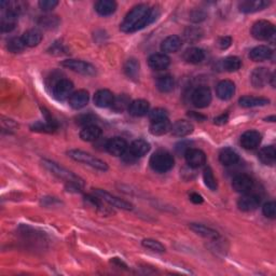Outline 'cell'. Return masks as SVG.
Segmentation results:
<instances>
[{"label": "cell", "instance_id": "cell-45", "mask_svg": "<svg viewBox=\"0 0 276 276\" xmlns=\"http://www.w3.org/2000/svg\"><path fill=\"white\" fill-rule=\"evenodd\" d=\"M141 244H142V246L152 250V252H156V253H164L165 252L164 245H162L159 241H156V239L147 238V239H144Z\"/></svg>", "mask_w": 276, "mask_h": 276}, {"label": "cell", "instance_id": "cell-36", "mask_svg": "<svg viewBox=\"0 0 276 276\" xmlns=\"http://www.w3.org/2000/svg\"><path fill=\"white\" fill-rule=\"evenodd\" d=\"M139 62L136 59H129L124 64V73L131 79H137L139 76Z\"/></svg>", "mask_w": 276, "mask_h": 276}, {"label": "cell", "instance_id": "cell-32", "mask_svg": "<svg viewBox=\"0 0 276 276\" xmlns=\"http://www.w3.org/2000/svg\"><path fill=\"white\" fill-rule=\"evenodd\" d=\"M219 161L224 166H232L239 161V156L237 151H234L231 148H226V149H222L219 153Z\"/></svg>", "mask_w": 276, "mask_h": 276}, {"label": "cell", "instance_id": "cell-10", "mask_svg": "<svg viewBox=\"0 0 276 276\" xmlns=\"http://www.w3.org/2000/svg\"><path fill=\"white\" fill-rule=\"evenodd\" d=\"M271 76L272 74L270 73V70L265 67H259L254 69V71L250 75V82H252L253 86L256 89H261L264 88L270 82Z\"/></svg>", "mask_w": 276, "mask_h": 276}, {"label": "cell", "instance_id": "cell-43", "mask_svg": "<svg viewBox=\"0 0 276 276\" xmlns=\"http://www.w3.org/2000/svg\"><path fill=\"white\" fill-rule=\"evenodd\" d=\"M7 48L10 51V52L12 53H20L22 52V51L26 48V45H25L23 39L22 38H18V37H14L11 38L8 41L7 44Z\"/></svg>", "mask_w": 276, "mask_h": 276}, {"label": "cell", "instance_id": "cell-25", "mask_svg": "<svg viewBox=\"0 0 276 276\" xmlns=\"http://www.w3.org/2000/svg\"><path fill=\"white\" fill-rule=\"evenodd\" d=\"M182 40L176 35L168 36L161 43V50L164 53H175L181 48Z\"/></svg>", "mask_w": 276, "mask_h": 276}, {"label": "cell", "instance_id": "cell-19", "mask_svg": "<svg viewBox=\"0 0 276 276\" xmlns=\"http://www.w3.org/2000/svg\"><path fill=\"white\" fill-rule=\"evenodd\" d=\"M171 64V59L164 53H156L152 54L148 59V65L153 70H164Z\"/></svg>", "mask_w": 276, "mask_h": 276}, {"label": "cell", "instance_id": "cell-9", "mask_svg": "<svg viewBox=\"0 0 276 276\" xmlns=\"http://www.w3.org/2000/svg\"><path fill=\"white\" fill-rule=\"evenodd\" d=\"M74 91V83L68 79H59L53 85V95L58 100H65Z\"/></svg>", "mask_w": 276, "mask_h": 276}, {"label": "cell", "instance_id": "cell-39", "mask_svg": "<svg viewBox=\"0 0 276 276\" xmlns=\"http://www.w3.org/2000/svg\"><path fill=\"white\" fill-rule=\"evenodd\" d=\"M132 103L130 97L126 94H121L119 96L115 97L114 103L111 105V109L116 112H122L125 109H129L130 104Z\"/></svg>", "mask_w": 276, "mask_h": 276}, {"label": "cell", "instance_id": "cell-38", "mask_svg": "<svg viewBox=\"0 0 276 276\" xmlns=\"http://www.w3.org/2000/svg\"><path fill=\"white\" fill-rule=\"evenodd\" d=\"M17 19L18 17H15L14 14L11 12L6 11L2 15L1 19V32L2 33H10L15 28V25H17Z\"/></svg>", "mask_w": 276, "mask_h": 276}, {"label": "cell", "instance_id": "cell-54", "mask_svg": "<svg viewBox=\"0 0 276 276\" xmlns=\"http://www.w3.org/2000/svg\"><path fill=\"white\" fill-rule=\"evenodd\" d=\"M190 200L194 203V204H202L203 203V197L202 196H200L198 193L193 192L190 194Z\"/></svg>", "mask_w": 276, "mask_h": 276}, {"label": "cell", "instance_id": "cell-46", "mask_svg": "<svg viewBox=\"0 0 276 276\" xmlns=\"http://www.w3.org/2000/svg\"><path fill=\"white\" fill-rule=\"evenodd\" d=\"M85 203L86 204H89V205H91L92 207H94L95 209H97V211H99L101 213H106V207L104 206V204H103V200L101 198H99V197H94V196H86L85 197Z\"/></svg>", "mask_w": 276, "mask_h": 276}, {"label": "cell", "instance_id": "cell-37", "mask_svg": "<svg viewBox=\"0 0 276 276\" xmlns=\"http://www.w3.org/2000/svg\"><path fill=\"white\" fill-rule=\"evenodd\" d=\"M157 88L162 93H170L174 90V86H175V81L174 78L171 76H162L159 79L157 80Z\"/></svg>", "mask_w": 276, "mask_h": 276}, {"label": "cell", "instance_id": "cell-48", "mask_svg": "<svg viewBox=\"0 0 276 276\" xmlns=\"http://www.w3.org/2000/svg\"><path fill=\"white\" fill-rule=\"evenodd\" d=\"M166 118H167V111L163 108H156L149 114V119L151 122L166 119Z\"/></svg>", "mask_w": 276, "mask_h": 276}, {"label": "cell", "instance_id": "cell-40", "mask_svg": "<svg viewBox=\"0 0 276 276\" xmlns=\"http://www.w3.org/2000/svg\"><path fill=\"white\" fill-rule=\"evenodd\" d=\"M203 179H204V182H205V186L209 189V190H212V191L217 190V188H218L217 179L215 178L213 170L211 167H206L205 170H204Z\"/></svg>", "mask_w": 276, "mask_h": 276}, {"label": "cell", "instance_id": "cell-7", "mask_svg": "<svg viewBox=\"0 0 276 276\" xmlns=\"http://www.w3.org/2000/svg\"><path fill=\"white\" fill-rule=\"evenodd\" d=\"M94 194L96 197L101 198V200L106 202L107 204H109L110 206H114V207L120 208V209H124V211H131V209H133V205L131 203L122 200V198H119L115 196H112V194L108 193L107 191L101 190V189H95Z\"/></svg>", "mask_w": 276, "mask_h": 276}, {"label": "cell", "instance_id": "cell-50", "mask_svg": "<svg viewBox=\"0 0 276 276\" xmlns=\"http://www.w3.org/2000/svg\"><path fill=\"white\" fill-rule=\"evenodd\" d=\"M217 44L221 50H227L228 48L231 47L232 38L229 37V36H224V37H221V38L218 39Z\"/></svg>", "mask_w": 276, "mask_h": 276}, {"label": "cell", "instance_id": "cell-14", "mask_svg": "<svg viewBox=\"0 0 276 276\" xmlns=\"http://www.w3.org/2000/svg\"><path fill=\"white\" fill-rule=\"evenodd\" d=\"M127 142L121 137H114L107 141L106 149L110 155L115 157H122L127 150Z\"/></svg>", "mask_w": 276, "mask_h": 276}, {"label": "cell", "instance_id": "cell-44", "mask_svg": "<svg viewBox=\"0 0 276 276\" xmlns=\"http://www.w3.org/2000/svg\"><path fill=\"white\" fill-rule=\"evenodd\" d=\"M59 24V20L58 17H52V15H47V17H41L39 19V25L43 28L52 29L58 27Z\"/></svg>", "mask_w": 276, "mask_h": 276}, {"label": "cell", "instance_id": "cell-5", "mask_svg": "<svg viewBox=\"0 0 276 276\" xmlns=\"http://www.w3.org/2000/svg\"><path fill=\"white\" fill-rule=\"evenodd\" d=\"M252 35L255 39L260 40V41H267L274 37L275 27L271 22L260 20L253 25Z\"/></svg>", "mask_w": 276, "mask_h": 276}, {"label": "cell", "instance_id": "cell-2", "mask_svg": "<svg viewBox=\"0 0 276 276\" xmlns=\"http://www.w3.org/2000/svg\"><path fill=\"white\" fill-rule=\"evenodd\" d=\"M42 164L45 168H48L53 175L67 182V185H76L81 188L83 187V180L81 179L79 176H77L76 174L70 172L67 168L60 166L58 163L51 160H42Z\"/></svg>", "mask_w": 276, "mask_h": 276}, {"label": "cell", "instance_id": "cell-34", "mask_svg": "<svg viewBox=\"0 0 276 276\" xmlns=\"http://www.w3.org/2000/svg\"><path fill=\"white\" fill-rule=\"evenodd\" d=\"M171 126H172L171 122L168 120V118H166V119L151 122L149 131L152 135L161 136L166 134L168 131H171Z\"/></svg>", "mask_w": 276, "mask_h": 276}, {"label": "cell", "instance_id": "cell-12", "mask_svg": "<svg viewBox=\"0 0 276 276\" xmlns=\"http://www.w3.org/2000/svg\"><path fill=\"white\" fill-rule=\"evenodd\" d=\"M185 158L188 165L192 168H200L206 163L205 152L197 148H190L185 153Z\"/></svg>", "mask_w": 276, "mask_h": 276}, {"label": "cell", "instance_id": "cell-26", "mask_svg": "<svg viewBox=\"0 0 276 276\" xmlns=\"http://www.w3.org/2000/svg\"><path fill=\"white\" fill-rule=\"evenodd\" d=\"M150 104L145 99H136L133 100L129 107L130 115L133 117H144L149 112Z\"/></svg>", "mask_w": 276, "mask_h": 276}, {"label": "cell", "instance_id": "cell-8", "mask_svg": "<svg viewBox=\"0 0 276 276\" xmlns=\"http://www.w3.org/2000/svg\"><path fill=\"white\" fill-rule=\"evenodd\" d=\"M192 104L197 108H206L212 103V92L207 86H200L191 95Z\"/></svg>", "mask_w": 276, "mask_h": 276}, {"label": "cell", "instance_id": "cell-22", "mask_svg": "<svg viewBox=\"0 0 276 276\" xmlns=\"http://www.w3.org/2000/svg\"><path fill=\"white\" fill-rule=\"evenodd\" d=\"M114 100H115V96L114 94H112V92H110L109 90L97 91L93 99L95 106L99 107V108H107V107H111Z\"/></svg>", "mask_w": 276, "mask_h": 276}, {"label": "cell", "instance_id": "cell-3", "mask_svg": "<svg viewBox=\"0 0 276 276\" xmlns=\"http://www.w3.org/2000/svg\"><path fill=\"white\" fill-rule=\"evenodd\" d=\"M67 155L70 159L75 160L76 162L83 163V164L94 168V170L101 171V172H106L107 170H108V165L106 164V162H104L100 159H97V158L93 157L92 155H90V153L85 152V151L74 149V150H69L67 152Z\"/></svg>", "mask_w": 276, "mask_h": 276}, {"label": "cell", "instance_id": "cell-33", "mask_svg": "<svg viewBox=\"0 0 276 276\" xmlns=\"http://www.w3.org/2000/svg\"><path fill=\"white\" fill-rule=\"evenodd\" d=\"M95 10L101 17H109L117 10V2L112 0H99L95 3Z\"/></svg>", "mask_w": 276, "mask_h": 276}, {"label": "cell", "instance_id": "cell-42", "mask_svg": "<svg viewBox=\"0 0 276 276\" xmlns=\"http://www.w3.org/2000/svg\"><path fill=\"white\" fill-rule=\"evenodd\" d=\"M27 10V3L24 1H8V6H7V11L11 12L12 14H14L15 17H19L20 14H22L24 11Z\"/></svg>", "mask_w": 276, "mask_h": 276}, {"label": "cell", "instance_id": "cell-23", "mask_svg": "<svg viewBox=\"0 0 276 276\" xmlns=\"http://www.w3.org/2000/svg\"><path fill=\"white\" fill-rule=\"evenodd\" d=\"M150 144L145 139H136L131 144L129 151L131 155L137 160L138 158H142L150 151Z\"/></svg>", "mask_w": 276, "mask_h": 276}, {"label": "cell", "instance_id": "cell-6", "mask_svg": "<svg viewBox=\"0 0 276 276\" xmlns=\"http://www.w3.org/2000/svg\"><path fill=\"white\" fill-rule=\"evenodd\" d=\"M62 66L68 68L75 73L81 74L83 76H95L96 68L90 63H86L84 60L79 59H66L62 63Z\"/></svg>", "mask_w": 276, "mask_h": 276}, {"label": "cell", "instance_id": "cell-4", "mask_svg": "<svg viewBox=\"0 0 276 276\" xmlns=\"http://www.w3.org/2000/svg\"><path fill=\"white\" fill-rule=\"evenodd\" d=\"M149 164L152 170L157 173H166L174 167L175 161L170 152L159 150L151 156Z\"/></svg>", "mask_w": 276, "mask_h": 276}, {"label": "cell", "instance_id": "cell-21", "mask_svg": "<svg viewBox=\"0 0 276 276\" xmlns=\"http://www.w3.org/2000/svg\"><path fill=\"white\" fill-rule=\"evenodd\" d=\"M193 130V124L186 120H178L171 126L172 135L176 137H186L190 135Z\"/></svg>", "mask_w": 276, "mask_h": 276}, {"label": "cell", "instance_id": "cell-27", "mask_svg": "<svg viewBox=\"0 0 276 276\" xmlns=\"http://www.w3.org/2000/svg\"><path fill=\"white\" fill-rule=\"evenodd\" d=\"M205 59V52L200 48H189L183 53V59L189 64H200Z\"/></svg>", "mask_w": 276, "mask_h": 276}, {"label": "cell", "instance_id": "cell-30", "mask_svg": "<svg viewBox=\"0 0 276 276\" xmlns=\"http://www.w3.org/2000/svg\"><path fill=\"white\" fill-rule=\"evenodd\" d=\"M239 105L244 108H254V107H262L270 104V100L264 97L256 96H243L238 100Z\"/></svg>", "mask_w": 276, "mask_h": 276}, {"label": "cell", "instance_id": "cell-52", "mask_svg": "<svg viewBox=\"0 0 276 276\" xmlns=\"http://www.w3.org/2000/svg\"><path fill=\"white\" fill-rule=\"evenodd\" d=\"M190 19H191V21L193 22H201L203 21L204 19H205V13H203L202 11H193L191 14H190Z\"/></svg>", "mask_w": 276, "mask_h": 276}, {"label": "cell", "instance_id": "cell-53", "mask_svg": "<svg viewBox=\"0 0 276 276\" xmlns=\"http://www.w3.org/2000/svg\"><path fill=\"white\" fill-rule=\"evenodd\" d=\"M229 120V115L226 114V115H221V116H219L217 118H215V124H218V125H222L224 123H227Z\"/></svg>", "mask_w": 276, "mask_h": 276}, {"label": "cell", "instance_id": "cell-1", "mask_svg": "<svg viewBox=\"0 0 276 276\" xmlns=\"http://www.w3.org/2000/svg\"><path fill=\"white\" fill-rule=\"evenodd\" d=\"M159 15L160 11L157 7L150 8L148 4H138L126 14L120 25V29L121 32L127 34L135 33L152 24L159 18Z\"/></svg>", "mask_w": 276, "mask_h": 276}, {"label": "cell", "instance_id": "cell-35", "mask_svg": "<svg viewBox=\"0 0 276 276\" xmlns=\"http://www.w3.org/2000/svg\"><path fill=\"white\" fill-rule=\"evenodd\" d=\"M259 160L265 165H273L276 160V149L274 146H267L260 149L258 153Z\"/></svg>", "mask_w": 276, "mask_h": 276}, {"label": "cell", "instance_id": "cell-17", "mask_svg": "<svg viewBox=\"0 0 276 276\" xmlns=\"http://www.w3.org/2000/svg\"><path fill=\"white\" fill-rule=\"evenodd\" d=\"M89 100H90L89 92L85 90H79L70 95L68 103L71 108L79 110L84 108V107L88 105Z\"/></svg>", "mask_w": 276, "mask_h": 276}, {"label": "cell", "instance_id": "cell-20", "mask_svg": "<svg viewBox=\"0 0 276 276\" xmlns=\"http://www.w3.org/2000/svg\"><path fill=\"white\" fill-rule=\"evenodd\" d=\"M235 93V84L231 80H222L217 84L216 94L222 100H229L232 99Z\"/></svg>", "mask_w": 276, "mask_h": 276}, {"label": "cell", "instance_id": "cell-18", "mask_svg": "<svg viewBox=\"0 0 276 276\" xmlns=\"http://www.w3.org/2000/svg\"><path fill=\"white\" fill-rule=\"evenodd\" d=\"M242 67V60L237 56H229L223 59H220L216 65L217 70L228 71V73H233L237 71Z\"/></svg>", "mask_w": 276, "mask_h": 276}, {"label": "cell", "instance_id": "cell-47", "mask_svg": "<svg viewBox=\"0 0 276 276\" xmlns=\"http://www.w3.org/2000/svg\"><path fill=\"white\" fill-rule=\"evenodd\" d=\"M262 212H263V215L265 217L274 219L275 216H276V204H275V202L271 201V202L265 203L263 207H262Z\"/></svg>", "mask_w": 276, "mask_h": 276}, {"label": "cell", "instance_id": "cell-56", "mask_svg": "<svg viewBox=\"0 0 276 276\" xmlns=\"http://www.w3.org/2000/svg\"><path fill=\"white\" fill-rule=\"evenodd\" d=\"M267 120H268V121H270V122H275V117H274V116H272V117H269Z\"/></svg>", "mask_w": 276, "mask_h": 276}, {"label": "cell", "instance_id": "cell-31", "mask_svg": "<svg viewBox=\"0 0 276 276\" xmlns=\"http://www.w3.org/2000/svg\"><path fill=\"white\" fill-rule=\"evenodd\" d=\"M101 135V129L99 126L90 124L84 126L80 132V138L83 141H95Z\"/></svg>", "mask_w": 276, "mask_h": 276}, {"label": "cell", "instance_id": "cell-15", "mask_svg": "<svg viewBox=\"0 0 276 276\" xmlns=\"http://www.w3.org/2000/svg\"><path fill=\"white\" fill-rule=\"evenodd\" d=\"M260 203H261V200L257 194H252L249 192L239 198L237 206L243 212H253L259 207Z\"/></svg>", "mask_w": 276, "mask_h": 276}, {"label": "cell", "instance_id": "cell-13", "mask_svg": "<svg viewBox=\"0 0 276 276\" xmlns=\"http://www.w3.org/2000/svg\"><path fill=\"white\" fill-rule=\"evenodd\" d=\"M262 136L257 131H247L241 136V146L246 150H254L256 148L259 147L260 142H261Z\"/></svg>", "mask_w": 276, "mask_h": 276}, {"label": "cell", "instance_id": "cell-29", "mask_svg": "<svg viewBox=\"0 0 276 276\" xmlns=\"http://www.w3.org/2000/svg\"><path fill=\"white\" fill-rule=\"evenodd\" d=\"M190 229L194 233H197L200 237H203L208 239H217L219 238V233L209 227L204 226V224L201 223H190Z\"/></svg>", "mask_w": 276, "mask_h": 276}, {"label": "cell", "instance_id": "cell-11", "mask_svg": "<svg viewBox=\"0 0 276 276\" xmlns=\"http://www.w3.org/2000/svg\"><path fill=\"white\" fill-rule=\"evenodd\" d=\"M232 187L237 192L246 194L253 190L254 180L252 177L246 175V174H239V175L233 178Z\"/></svg>", "mask_w": 276, "mask_h": 276}, {"label": "cell", "instance_id": "cell-41", "mask_svg": "<svg viewBox=\"0 0 276 276\" xmlns=\"http://www.w3.org/2000/svg\"><path fill=\"white\" fill-rule=\"evenodd\" d=\"M202 36H203L202 29L198 27H188L185 30V33H183V37H185L186 41L190 43L198 41V40L202 38Z\"/></svg>", "mask_w": 276, "mask_h": 276}, {"label": "cell", "instance_id": "cell-49", "mask_svg": "<svg viewBox=\"0 0 276 276\" xmlns=\"http://www.w3.org/2000/svg\"><path fill=\"white\" fill-rule=\"evenodd\" d=\"M59 4V1L56 0H41L39 1V7L42 11H51Z\"/></svg>", "mask_w": 276, "mask_h": 276}, {"label": "cell", "instance_id": "cell-24", "mask_svg": "<svg viewBox=\"0 0 276 276\" xmlns=\"http://www.w3.org/2000/svg\"><path fill=\"white\" fill-rule=\"evenodd\" d=\"M273 55V51L268 45H258V47L254 48L249 53V59L254 60V62H263V60H268Z\"/></svg>", "mask_w": 276, "mask_h": 276}, {"label": "cell", "instance_id": "cell-55", "mask_svg": "<svg viewBox=\"0 0 276 276\" xmlns=\"http://www.w3.org/2000/svg\"><path fill=\"white\" fill-rule=\"evenodd\" d=\"M188 116H189V117H190V118H193V119L198 120V121H204V120H205V119H206V117H205V116L200 115V114H197V112H194V111L189 112Z\"/></svg>", "mask_w": 276, "mask_h": 276}, {"label": "cell", "instance_id": "cell-28", "mask_svg": "<svg viewBox=\"0 0 276 276\" xmlns=\"http://www.w3.org/2000/svg\"><path fill=\"white\" fill-rule=\"evenodd\" d=\"M22 39L26 47L34 48L42 41V33L38 29H28L22 36Z\"/></svg>", "mask_w": 276, "mask_h": 276}, {"label": "cell", "instance_id": "cell-51", "mask_svg": "<svg viewBox=\"0 0 276 276\" xmlns=\"http://www.w3.org/2000/svg\"><path fill=\"white\" fill-rule=\"evenodd\" d=\"M190 149V145H189L188 141H181L179 144L176 145V151L178 155H185V153Z\"/></svg>", "mask_w": 276, "mask_h": 276}, {"label": "cell", "instance_id": "cell-16", "mask_svg": "<svg viewBox=\"0 0 276 276\" xmlns=\"http://www.w3.org/2000/svg\"><path fill=\"white\" fill-rule=\"evenodd\" d=\"M269 6L270 1L267 0H245L238 4V9L243 13H255L264 10Z\"/></svg>", "mask_w": 276, "mask_h": 276}]
</instances>
